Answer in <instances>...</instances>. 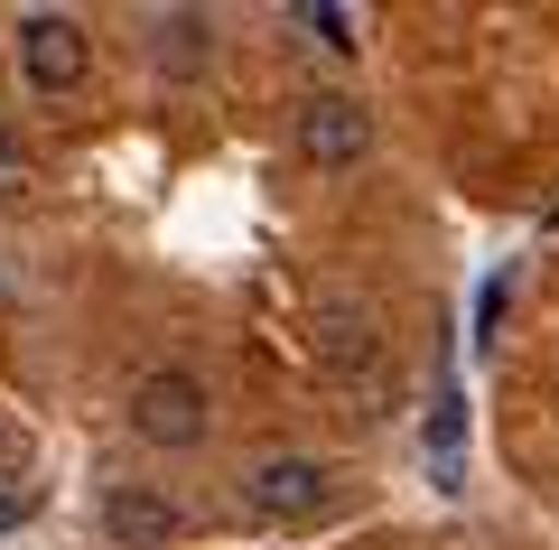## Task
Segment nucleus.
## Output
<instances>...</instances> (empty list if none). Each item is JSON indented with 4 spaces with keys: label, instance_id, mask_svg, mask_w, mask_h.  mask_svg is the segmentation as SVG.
<instances>
[{
    "label": "nucleus",
    "instance_id": "obj_1",
    "mask_svg": "<svg viewBox=\"0 0 559 550\" xmlns=\"http://www.w3.org/2000/svg\"><path fill=\"white\" fill-rule=\"evenodd\" d=\"M205 383L187 374V364H150V374L131 383V430L150 438V448H197L205 438Z\"/></svg>",
    "mask_w": 559,
    "mask_h": 550
},
{
    "label": "nucleus",
    "instance_id": "obj_2",
    "mask_svg": "<svg viewBox=\"0 0 559 550\" xmlns=\"http://www.w3.org/2000/svg\"><path fill=\"white\" fill-rule=\"evenodd\" d=\"M326 504H336V476L318 457H252L242 467V513H261V523H318Z\"/></svg>",
    "mask_w": 559,
    "mask_h": 550
},
{
    "label": "nucleus",
    "instance_id": "obj_3",
    "mask_svg": "<svg viewBox=\"0 0 559 550\" xmlns=\"http://www.w3.org/2000/svg\"><path fill=\"white\" fill-rule=\"evenodd\" d=\"M84 66H94L84 20H66V10H28V20H20V75H28V94H75Z\"/></svg>",
    "mask_w": 559,
    "mask_h": 550
},
{
    "label": "nucleus",
    "instance_id": "obj_4",
    "mask_svg": "<svg viewBox=\"0 0 559 550\" xmlns=\"http://www.w3.org/2000/svg\"><path fill=\"white\" fill-rule=\"evenodd\" d=\"M308 346H318V364L336 383H355V374H382V327H373V308H364V299H318V308H308Z\"/></svg>",
    "mask_w": 559,
    "mask_h": 550
},
{
    "label": "nucleus",
    "instance_id": "obj_5",
    "mask_svg": "<svg viewBox=\"0 0 559 550\" xmlns=\"http://www.w3.org/2000/svg\"><path fill=\"white\" fill-rule=\"evenodd\" d=\"M299 150H308V168H355L373 150V113L355 94H308L299 103Z\"/></svg>",
    "mask_w": 559,
    "mask_h": 550
},
{
    "label": "nucleus",
    "instance_id": "obj_6",
    "mask_svg": "<svg viewBox=\"0 0 559 550\" xmlns=\"http://www.w3.org/2000/svg\"><path fill=\"white\" fill-rule=\"evenodd\" d=\"M178 523H187V513L168 504L159 485H112V494H103V541H112V550H168Z\"/></svg>",
    "mask_w": 559,
    "mask_h": 550
},
{
    "label": "nucleus",
    "instance_id": "obj_7",
    "mask_svg": "<svg viewBox=\"0 0 559 550\" xmlns=\"http://www.w3.org/2000/svg\"><path fill=\"white\" fill-rule=\"evenodd\" d=\"M205 57H215V20H197V10H168V20H159V66H168V75H197Z\"/></svg>",
    "mask_w": 559,
    "mask_h": 550
},
{
    "label": "nucleus",
    "instance_id": "obj_8",
    "mask_svg": "<svg viewBox=\"0 0 559 550\" xmlns=\"http://www.w3.org/2000/svg\"><path fill=\"white\" fill-rule=\"evenodd\" d=\"M28 197H38V150L0 121V206H28Z\"/></svg>",
    "mask_w": 559,
    "mask_h": 550
},
{
    "label": "nucleus",
    "instance_id": "obj_9",
    "mask_svg": "<svg viewBox=\"0 0 559 550\" xmlns=\"http://www.w3.org/2000/svg\"><path fill=\"white\" fill-rule=\"evenodd\" d=\"M308 28H318L326 47H355V38H364V28H355V10H308Z\"/></svg>",
    "mask_w": 559,
    "mask_h": 550
},
{
    "label": "nucleus",
    "instance_id": "obj_10",
    "mask_svg": "<svg viewBox=\"0 0 559 550\" xmlns=\"http://www.w3.org/2000/svg\"><path fill=\"white\" fill-rule=\"evenodd\" d=\"M28 504H38L28 485H10V494H0V531H10V523H28Z\"/></svg>",
    "mask_w": 559,
    "mask_h": 550
},
{
    "label": "nucleus",
    "instance_id": "obj_11",
    "mask_svg": "<svg viewBox=\"0 0 559 550\" xmlns=\"http://www.w3.org/2000/svg\"><path fill=\"white\" fill-rule=\"evenodd\" d=\"M0 457H10V420H0Z\"/></svg>",
    "mask_w": 559,
    "mask_h": 550
}]
</instances>
